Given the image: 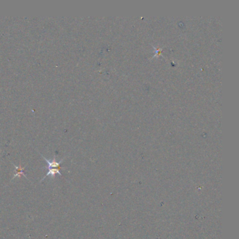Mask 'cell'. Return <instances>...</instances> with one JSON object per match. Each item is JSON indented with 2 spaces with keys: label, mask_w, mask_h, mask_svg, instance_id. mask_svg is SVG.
Here are the masks:
<instances>
[{
  "label": "cell",
  "mask_w": 239,
  "mask_h": 239,
  "mask_svg": "<svg viewBox=\"0 0 239 239\" xmlns=\"http://www.w3.org/2000/svg\"><path fill=\"white\" fill-rule=\"evenodd\" d=\"M14 166L15 168V172H16V173L13 175V178H12V179H14V178H16V177H20L21 175H23L25 178H27V176L24 173L25 167L23 168V167H21V166H15V165H14Z\"/></svg>",
  "instance_id": "3"
},
{
  "label": "cell",
  "mask_w": 239,
  "mask_h": 239,
  "mask_svg": "<svg viewBox=\"0 0 239 239\" xmlns=\"http://www.w3.org/2000/svg\"><path fill=\"white\" fill-rule=\"evenodd\" d=\"M41 156L43 157V158L44 160L46 161V162H47L48 164V169H51V168H57V169H61L62 168L60 166V164H61L62 162H63V161L65 160V158L63 159H62L61 161H60L59 162H58L56 160H55V156H54V158H53V159L52 161H49L48 160L47 158H46L44 157V156H42L41 154Z\"/></svg>",
  "instance_id": "1"
},
{
  "label": "cell",
  "mask_w": 239,
  "mask_h": 239,
  "mask_svg": "<svg viewBox=\"0 0 239 239\" xmlns=\"http://www.w3.org/2000/svg\"><path fill=\"white\" fill-rule=\"evenodd\" d=\"M56 174H58V175L60 176V177H62V173H60V170H59V169H57V168H51V169H48V173H46V175H45V177H44V178H43V179H42V180H41V182H42V181H43L44 179H45V178H46V177H48V176H49V175H51V177H52L53 178H54Z\"/></svg>",
  "instance_id": "2"
}]
</instances>
